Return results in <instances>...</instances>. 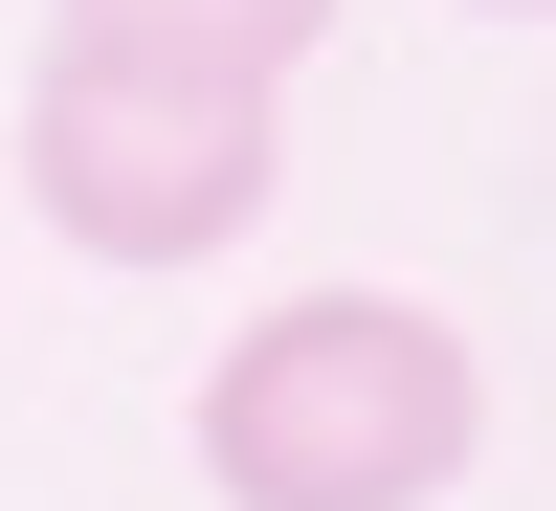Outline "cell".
Returning a JSON list of instances; mask_svg holds the SVG:
<instances>
[{
	"mask_svg": "<svg viewBox=\"0 0 556 511\" xmlns=\"http://www.w3.org/2000/svg\"><path fill=\"white\" fill-rule=\"evenodd\" d=\"M468 23H534V0H468Z\"/></svg>",
	"mask_w": 556,
	"mask_h": 511,
	"instance_id": "obj_4",
	"label": "cell"
},
{
	"mask_svg": "<svg viewBox=\"0 0 556 511\" xmlns=\"http://www.w3.org/2000/svg\"><path fill=\"white\" fill-rule=\"evenodd\" d=\"M89 44H156V67H245V89H290L312 44H334V0H67Z\"/></svg>",
	"mask_w": 556,
	"mask_h": 511,
	"instance_id": "obj_3",
	"label": "cell"
},
{
	"mask_svg": "<svg viewBox=\"0 0 556 511\" xmlns=\"http://www.w3.org/2000/svg\"><path fill=\"white\" fill-rule=\"evenodd\" d=\"M490 468V356L424 290H267L201 356V489L223 511H445Z\"/></svg>",
	"mask_w": 556,
	"mask_h": 511,
	"instance_id": "obj_1",
	"label": "cell"
},
{
	"mask_svg": "<svg viewBox=\"0 0 556 511\" xmlns=\"http://www.w3.org/2000/svg\"><path fill=\"white\" fill-rule=\"evenodd\" d=\"M23 201L67 222L89 267H223L267 201H290V89L45 23V67H23Z\"/></svg>",
	"mask_w": 556,
	"mask_h": 511,
	"instance_id": "obj_2",
	"label": "cell"
}]
</instances>
